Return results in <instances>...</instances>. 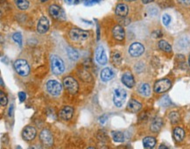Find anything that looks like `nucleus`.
<instances>
[{
  "instance_id": "obj_28",
  "label": "nucleus",
  "mask_w": 190,
  "mask_h": 149,
  "mask_svg": "<svg viewBox=\"0 0 190 149\" xmlns=\"http://www.w3.org/2000/svg\"><path fill=\"white\" fill-rule=\"evenodd\" d=\"M67 54H68V56L69 57V59L72 60V61H76L79 58L78 53L74 48L70 47H67Z\"/></svg>"
},
{
  "instance_id": "obj_34",
  "label": "nucleus",
  "mask_w": 190,
  "mask_h": 149,
  "mask_svg": "<svg viewBox=\"0 0 190 149\" xmlns=\"http://www.w3.org/2000/svg\"><path fill=\"white\" fill-rule=\"evenodd\" d=\"M8 103V99H7V97L4 94L3 91L0 92V104L2 106H5Z\"/></svg>"
},
{
  "instance_id": "obj_27",
  "label": "nucleus",
  "mask_w": 190,
  "mask_h": 149,
  "mask_svg": "<svg viewBox=\"0 0 190 149\" xmlns=\"http://www.w3.org/2000/svg\"><path fill=\"white\" fill-rule=\"evenodd\" d=\"M15 5L19 10H25L28 9L29 7V2L28 0H15Z\"/></svg>"
},
{
  "instance_id": "obj_25",
  "label": "nucleus",
  "mask_w": 190,
  "mask_h": 149,
  "mask_svg": "<svg viewBox=\"0 0 190 149\" xmlns=\"http://www.w3.org/2000/svg\"><path fill=\"white\" fill-rule=\"evenodd\" d=\"M158 47H159V49L162 50V51H164V52L169 53V52H171V51H172V47H171V45L168 43V41H164V40H161V41H158Z\"/></svg>"
},
{
  "instance_id": "obj_31",
  "label": "nucleus",
  "mask_w": 190,
  "mask_h": 149,
  "mask_svg": "<svg viewBox=\"0 0 190 149\" xmlns=\"http://www.w3.org/2000/svg\"><path fill=\"white\" fill-rule=\"evenodd\" d=\"M169 119L173 124H176L180 121V115L177 112H172L169 114Z\"/></svg>"
},
{
  "instance_id": "obj_9",
  "label": "nucleus",
  "mask_w": 190,
  "mask_h": 149,
  "mask_svg": "<svg viewBox=\"0 0 190 149\" xmlns=\"http://www.w3.org/2000/svg\"><path fill=\"white\" fill-rule=\"evenodd\" d=\"M48 11H49V14L51 15V17H53L55 19H59V20L65 19V13H64L63 10L58 5H50Z\"/></svg>"
},
{
  "instance_id": "obj_36",
  "label": "nucleus",
  "mask_w": 190,
  "mask_h": 149,
  "mask_svg": "<svg viewBox=\"0 0 190 149\" xmlns=\"http://www.w3.org/2000/svg\"><path fill=\"white\" fill-rule=\"evenodd\" d=\"M18 98H19V101H20L21 103L24 102V101L26 100V98H27V95H26V93H25V92H23V91L18 92Z\"/></svg>"
},
{
  "instance_id": "obj_37",
  "label": "nucleus",
  "mask_w": 190,
  "mask_h": 149,
  "mask_svg": "<svg viewBox=\"0 0 190 149\" xmlns=\"http://www.w3.org/2000/svg\"><path fill=\"white\" fill-rule=\"evenodd\" d=\"M101 0H86L85 2V5H89V6H90V5H95V4H97V3H99Z\"/></svg>"
},
{
  "instance_id": "obj_8",
  "label": "nucleus",
  "mask_w": 190,
  "mask_h": 149,
  "mask_svg": "<svg viewBox=\"0 0 190 149\" xmlns=\"http://www.w3.org/2000/svg\"><path fill=\"white\" fill-rule=\"evenodd\" d=\"M145 53V47L139 42L132 43L129 47V54L132 57H139Z\"/></svg>"
},
{
  "instance_id": "obj_30",
  "label": "nucleus",
  "mask_w": 190,
  "mask_h": 149,
  "mask_svg": "<svg viewBox=\"0 0 190 149\" xmlns=\"http://www.w3.org/2000/svg\"><path fill=\"white\" fill-rule=\"evenodd\" d=\"M158 5L161 8H168L173 5V0H158Z\"/></svg>"
},
{
  "instance_id": "obj_46",
  "label": "nucleus",
  "mask_w": 190,
  "mask_h": 149,
  "mask_svg": "<svg viewBox=\"0 0 190 149\" xmlns=\"http://www.w3.org/2000/svg\"><path fill=\"white\" fill-rule=\"evenodd\" d=\"M41 2H46V0H41Z\"/></svg>"
},
{
  "instance_id": "obj_18",
  "label": "nucleus",
  "mask_w": 190,
  "mask_h": 149,
  "mask_svg": "<svg viewBox=\"0 0 190 149\" xmlns=\"http://www.w3.org/2000/svg\"><path fill=\"white\" fill-rule=\"evenodd\" d=\"M115 12L119 17L124 18V17H126L127 14L129 12V8L125 4H119V5H117Z\"/></svg>"
},
{
  "instance_id": "obj_2",
  "label": "nucleus",
  "mask_w": 190,
  "mask_h": 149,
  "mask_svg": "<svg viewBox=\"0 0 190 149\" xmlns=\"http://www.w3.org/2000/svg\"><path fill=\"white\" fill-rule=\"evenodd\" d=\"M14 68L16 72L21 77H27L30 73V67L24 59H18L14 62Z\"/></svg>"
},
{
  "instance_id": "obj_7",
  "label": "nucleus",
  "mask_w": 190,
  "mask_h": 149,
  "mask_svg": "<svg viewBox=\"0 0 190 149\" xmlns=\"http://www.w3.org/2000/svg\"><path fill=\"white\" fill-rule=\"evenodd\" d=\"M63 85L65 89L70 92L71 94H76L79 90V84L77 81L71 77H68L64 78L63 80Z\"/></svg>"
},
{
  "instance_id": "obj_45",
  "label": "nucleus",
  "mask_w": 190,
  "mask_h": 149,
  "mask_svg": "<svg viewBox=\"0 0 190 149\" xmlns=\"http://www.w3.org/2000/svg\"><path fill=\"white\" fill-rule=\"evenodd\" d=\"M188 64H189L190 66V54H189V58H188Z\"/></svg>"
},
{
  "instance_id": "obj_4",
  "label": "nucleus",
  "mask_w": 190,
  "mask_h": 149,
  "mask_svg": "<svg viewBox=\"0 0 190 149\" xmlns=\"http://www.w3.org/2000/svg\"><path fill=\"white\" fill-rule=\"evenodd\" d=\"M46 91L51 96L58 97L62 91V86L56 80H49L46 83Z\"/></svg>"
},
{
  "instance_id": "obj_12",
  "label": "nucleus",
  "mask_w": 190,
  "mask_h": 149,
  "mask_svg": "<svg viewBox=\"0 0 190 149\" xmlns=\"http://www.w3.org/2000/svg\"><path fill=\"white\" fill-rule=\"evenodd\" d=\"M40 139L42 141L43 144L46 146H52L54 144V138L51 133V132L47 129H43L40 134Z\"/></svg>"
},
{
  "instance_id": "obj_14",
  "label": "nucleus",
  "mask_w": 190,
  "mask_h": 149,
  "mask_svg": "<svg viewBox=\"0 0 190 149\" xmlns=\"http://www.w3.org/2000/svg\"><path fill=\"white\" fill-rule=\"evenodd\" d=\"M74 113V109L70 106H64L60 110L59 117L62 118L64 120H68L70 119Z\"/></svg>"
},
{
  "instance_id": "obj_41",
  "label": "nucleus",
  "mask_w": 190,
  "mask_h": 149,
  "mask_svg": "<svg viewBox=\"0 0 190 149\" xmlns=\"http://www.w3.org/2000/svg\"><path fill=\"white\" fill-rule=\"evenodd\" d=\"M100 39V29H99V26L97 25V41H99Z\"/></svg>"
},
{
  "instance_id": "obj_26",
  "label": "nucleus",
  "mask_w": 190,
  "mask_h": 149,
  "mask_svg": "<svg viewBox=\"0 0 190 149\" xmlns=\"http://www.w3.org/2000/svg\"><path fill=\"white\" fill-rule=\"evenodd\" d=\"M111 61L115 66H119L122 62V56L118 51H114L111 54Z\"/></svg>"
},
{
  "instance_id": "obj_35",
  "label": "nucleus",
  "mask_w": 190,
  "mask_h": 149,
  "mask_svg": "<svg viewBox=\"0 0 190 149\" xmlns=\"http://www.w3.org/2000/svg\"><path fill=\"white\" fill-rule=\"evenodd\" d=\"M170 104H171V102H170V99L168 98V97H164L160 101V104L162 106H168Z\"/></svg>"
},
{
  "instance_id": "obj_10",
  "label": "nucleus",
  "mask_w": 190,
  "mask_h": 149,
  "mask_svg": "<svg viewBox=\"0 0 190 149\" xmlns=\"http://www.w3.org/2000/svg\"><path fill=\"white\" fill-rule=\"evenodd\" d=\"M95 60L100 65H105L108 62V59L105 54V51L103 46H98L95 49Z\"/></svg>"
},
{
  "instance_id": "obj_24",
  "label": "nucleus",
  "mask_w": 190,
  "mask_h": 149,
  "mask_svg": "<svg viewBox=\"0 0 190 149\" xmlns=\"http://www.w3.org/2000/svg\"><path fill=\"white\" fill-rule=\"evenodd\" d=\"M143 145L145 148H153L156 145V139L151 136L145 137L143 140Z\"/></svg>"
},
{
  "instance_id": "obj_15",
  "label": "nucleus",
  "mask_w": 190,
  "mask_h": 149,
  "mask_svg": "<svg viewBox=\"0 0 190 149\" xmlns=\"http://www.w3.org/2000/svg\"><path fill=\"white\" fill-rule=\"evenodd\" d=\"M122 82L127 88L131 89L132 87H134L135 81H134V77L132 76V74L131 72L124 73V75L122 76Z\"/></svg>"
},
{
  "instance_id": "obj_22",
  "label": "nucleus",
  "mask_w": 190,
  "mask_h": 149,
  "mask_svg": "<svg viewBox=\"0 0 190 149\" xmlns=\"http://www.w3.org/2000/svg\"><path fill=\"white\" fill-rule=\"evenodd\" d=\"M185 137V132L181 127H176L173 130V138L177 142H181Z\"/></svg>"
},
{
  "instance_id": "obj_16",
  "label": "nucleus",
  "mask_w": 190,
  "mask_h": 149,
  "mask_svg": "<svg viewBox=\"0 0 190 149\" xmlns=\"http://www.w3.org/2000/svg\"><path fill=\"white\" fill-rule=\"evenodd\" d=\"M112 34H113V37L117 41H123L124 39V36H125V32H124V27L118 25L113 28Z\"/></svg>"
},
{
  "instance_id": "obj_20",
  "label": "nucleus",
  "mask_w": 190,
  "mask_h": 149,
  "mask_svg": "<svg viewBox=\"0 0 190 149\" xmlns=\"http://www.w3.org/2000/svg\"><path fill=\"white\" fill-rule=\"evenodd\" d=\"M139 93L140 94L142 97H148L151 95V87L148 83H141L140 85L139 86V89H138Z\"/></svg>"
},
{
  "instance_id": "obj_11",
  "label": "nucleus",
  "mask_w": 190,
  "mask_h": 149,
  "mask_svg": "<svg viewBox=\"0 0 190 149\" xmlns=\"http://www.w3.org/2000/svg\"><path fill=\"white\" fill-rule=\"evenodd\" d=\"M48 29H49V20L46 17L42 16L37 25V31L41 34H44L48 31Z\"/></svg>"
},
{
  "instance_id": "obj_21",
  "label": "nucleus",
  "mask_w": 190,
  "mask_h": 149,
  "mask_svg": "<svg viewBox=\"0 0 190 149\" xmlns=\"http://www.w3.org/2000/svg\"><path fill=\"white\" fill-rule=\"evenodd\" d=\"M162 125V119L159 118V117H156L155 119H153V121L152 122V124H151L150 129H151V131L153 132H158L161 129Z\"/></svg>"
},
{
  "instance_id": "obj_17",
  "label": "nucleus",
  "mask_w": 190,
  "mask_h": 149,
  "mask_svg": "<svg viewBox=\"0 0 190 149\" xmlns=\"http://www.w3.org/2000/svg\"><path fill=\"white\" fill-rule=\"evenodd\" d=\"M127 109H128L131 112H139L141 109H142V104H141L139 102H138L137 100L131 99L129 101V103H128Z\"/></svg>"
},
{
  "instance_id": "obj_32",
  "label": "nucleus",
  "mask_w": 190,
  "mask_h": 149,
  "mask_svg": "<svg viewBox=\"0 0 190 149\" xmlns=\"http://www.w3.org/2000/svg\"><path fill=\"white\" fill-rule=\"evenodd\" d=\"M12 39L14 41H16L17 43H18V45H22V35L20 32H15L12 35Z\"/></svg>"
},
{
  "instance_id": "obj_13",
  "label": "nucleus",
  "mask_w": 190,
  "mask_h": 149,
  "mask_svg": "<svg viewBox=\"0 0 190 149\" xmlns=\"http://www.w3.org/2000/svg\"><path fill=\"white\" fill-rule=\"evenodd\" d=\"M36 133V129H35L34 127H31V126H28V127H25L24 130H23V139L25 140H27V141H31V140H32L35 138Z\"/></svg>"
},
{
  "instance_id": "obj_42",
  "label": "nucleus",
  "mask_w": 190,
  "mask_h": 149,
  "mask_svg": "<svg viewBox=\"0 0 190 149\" xmlns=\"http://www.w3.org/2000/svg\"><path fill=\"white\" fill-rule=\"evenodd\" d=\"M12 108H13V106H12V105H11V106H10V110H9V114H10V115H11V112L12 111ZM10 115H9V116H10Z\"/></svg>"
},
{
  "instance_id": "obj_39",
  "label": "nucleus",
  "mask_w": 190,
  "mask_h": 149,
  "mask_svg": "<svg viewBox=\"0 0 190 149\" xmlns=\"http://www.w3.org/2000/svg\"><path fill=\"white\" fill-rule=\"evenodd\" d=\"M154 0H142V3L145 4V5H147V4H150L152 2H153Z\"/></svg>"
},
{
  "instance_id": "obj_40",
  "label": "nucleus",
  "mask_w": 190,
  "mask_h": 149,
  "mask_svg": "<svg viewBox=\"0 0 190 149\" xmlns=\"http://www.w3.org/2000/svg\"><path fill=\"white\" fill-rule=\"evenodd\" d=\"M65 1V3H67L68 5H72V4H74V2H75V0H64Z\"/></svg>"
},
{
  "instance_id": "obj_29",
  "label": "nucleus",
  "mask_w": 190,
  "mask_h": 149,
  "mask_svg": "<svg viewBox=\"0 0 190 149\" xmlns=\"http://www.w3.org/2000/svg\"><path fill=\"white\" fill-rule=\"evenodd\" d=\"M111 136L114 141L116 142H124V135L121 132H112Z\"/></svg>"
},
{
  "instance_id": "obj_47",
  "label": "nucleus",
  "mask_w": 190,
  "mask_h": 149,
  "mask_svg": "<svg viewBox=\"0 0 190 149\" xmlns=\"http://www.w3.org/2000/svg\"><path fill=\"white\" fill-rule=\"evenodd\" d=\"M80 1H86V0H80Z\"/></svg>"
},
{
  "instance_id": "obj_6",
  "label": "nucleus",
  "mask_w": 190,
  "mask_h": 149,
  "mask_svg": "<svg viewBox=\"0 0 190 149\" xmlns=\"http://www.w3.org/2000/svg\"><path fill=\"white\" fill-rule=\"evenodd\" d=\"M172 86L171 81L169 79L164 78V79H160L155 82L153 87L154 91L156 93H164L166 91H168Z\"/></svg>"
},
{
  "instance_id": "obj_5",
  "label": "nucleus",
  "mask_w": 190,
  "mask_h": 149,
  "mask_svg": "<svg viewBox=\"0 0 190 149\" xmlns=\"http://www.w3.org/2000/svg\"><path fill=\"white\" fill-rule=\"evenodd\" d=\"M126 91L125 90H124L123 88H117L115 91H114L113 94V102L114 104L118 107L120 108L122 107L123 104H124V101L126 99Z\"/></svg>"
},
{
  "instance_id": "obj_33",
  "label": "nucleus",
  "mask_w": 190,
  "mask_h": 149,
  "mask_svg": "<svg viewBox=\"0 0 190 149\" xmlns=\"http://www.w3.org/2000/svg\"><path fill=\"white\" fill-rule=\"evenodd\" d=\"M171 21H172V18H171V16L169 15V14H164L162 16V22L163 24L166 26V27H168V25L171 23Z\"/></svg>"
},
{
  "instance_id": "obj_43",
  "label": "nucleus",
  "mask_w": 190,
  "mask_h": 149,
  "mask_svg": "<svg viewBox=\"0 0 190 149\" xmlns=\"http://www.w3.org/2000/svg\"><path fill=\"white\" fill-rule=\"evenodd\" d=\"M159 148H168V147H166L164 145H161V146H159Z\"/></svg>"
},
{
  "instance_id": "obj_19",
  "label": "nucleus",
  "mask_w": 190,
  "mask_h": 149,
  "mask_svg": "<svg viewBox=\"0 0 190 149\" xmlns=\"http://www.w3.org/2000/svg\"><path fill=\"white\" fill-rule=\"evenodd\" d=\"M114 77V71L110 68H104L101 71V79L104 82H108Z\"/></svg>"
},
{
  "instance_id": "obj_3",
  "label": "nucleus",
  "mask_w": 190,
  "mask_h": 149,
  "mask_svg": "<svg viewBox=\"0 0 190 149\" xmlns=\"http://www.w3.org/2000/svg\"><path fill=\"white\" fill-rule=\"evenodd\" d=\"M89 37H90V33L87 31L78 29V28H74L69 32V38L75 42H81V41H86Z\"/></svg>"
},
{
  "instance_id": "obj_44",
  "label": "nucleus",
  "mask_w": 190,
  "mask_h": 149,
  "mask_svg": "<svg viewBox=\"0 0 190 149\" xmlns=\"http://www.w3.org/2000/svg\"><path fill=\"white\" fill-rule=\"evenodd\" d=\"M125 1H128V2H132V1H135V0H125Z\"/></svg>"
},
{
  "instance_id": "obj_38",
  "label": "nucleus",
  "mask_w": 190,
  "mask_h": 149,
  "mask_svg": "<svg viewBox=\"0 0 190 149\" xmlns=\"http://www.w3.org/2000/svg\"><path fill=\"white\" fill-rule=\"evenodd\" d=\"M178 2L184 6H189L190 5V0H178Z\"/></svg>"
},
{
  "instance_id": "obj_1",
  "label": "nucleus",
  "mask_w": 190,
  "mask_h": 149,
  "mask_svg": "<svg viewBox=\"0 0 190 149\" xmlns=\"http://www.w3.org/2000/svg\"><path fill=\"white\" fill-rule=\"evenodd\" d=\"M51 68L54 75H61L65 70V65L63 61L58 55L51 56Z\"/></svg>"
},
{
  "instance_id": "obj_23",
  "label": "nucleus",
  "mask_w": 190,
  "mask_h": 149,
  "mask_svg": "<svg viewBox=\"0 0 190 149\" xmlns=\"http://www.w3.org/2000/svg\"><path fill=\"white\" fill-rule=\"evenodd\" d=\"M189 39L188 38H181L177 41V47L178 49H188L189 47Z\"/></svg>"
}]
</instances>
